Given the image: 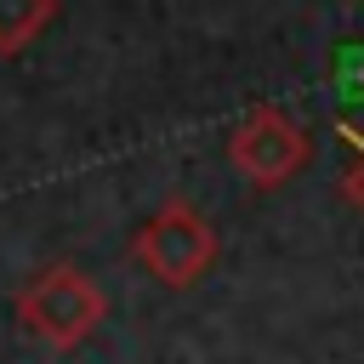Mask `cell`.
Masks as SVG:
<instances>
[{"instance_id":"obj_1","label":"cell","mask_w":364,"mask_h":364,"mask_svg":"<svg viewBox=\"0 0 364 364\" xmlns=\"http://www.w3.org/2000/svg\"><path fill=\"white\" fill-rule=\"evenodd\" d=\"M131 262L159 279L165 290H188L216 267V228L205 210H193L188 199H165L136 233H131Z\"/></svg>"},{"instance_id":"obj_2","label":"cell","mask_w":364,"mask_h":364,"mask_svg":"<svg viewBox=\"0 0 364 364\" xmlns=\"http://www.w3.org/2000/svg\"><path fill=\"white\" fill-rule=\"evenodd\" d=\"M11 313H17V324H23L28 336H40L46 347L68 353V347H80V341L102 324V290H97L80 267L57 262V267H40V273L11 296Z\"/></svg>"},{"instance_id":"obj_3","label":"cell","mask_w":364,"mask_h":364,"mask_svg":"<svg viewBox=\"0 0 364 364\" xmlns=\"http://www.w3.org/2000/svg\"><path fill=\"white\" fill-rule=\"evenodd\" d=\"M228 159H233V171H239L245 182H256V188H279V182H290V176L307 165V131H301L284 108L256 102V108L233 125V136H228Z\"/></svg>"},{"instance_id":"obj_4","label":"cell","mask_w":364,"mask_h":364,"mask_svg":"<svg viewBox=\"0 0 364 364\" xmlns=\"http://www.w3.org/2000/svg\"><path fill=\"white\" fill-rule=\"evenodd\" d=\"M57 23V0H0V57L28 51Z\"/></svg>"},{"instance_id":"obj_5","label":"cell","mask_w":364,"mask_h":364,"mask_svg":"<svg viewBox=\"0 0 364 364\" xmlns=\"http://www.w3.org/2000/svg\"><path fill=\"white\" fill-rule=\"evenodd\" d=\"M341 142H347V154H353V171H347V199L364 210V131L341 125Z\"/></svg>"}]
</instances>
